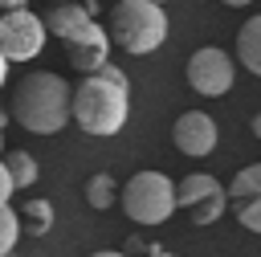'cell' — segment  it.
I'll use <instances>...</instances> for the list:
<instances>
[{"label": "cell", "instance_id": "6da1fadb", "mask_svg": "<svg viewBox=\"0 0 261 257\" xmlns=\"http://www.w3.org/2000/svg\"><path fill=\"white\" fill-rule=\"evenodd\" d=\"M8 114L33 135H57L73 118V90L65 86V78L49 69H33L29 78H20Z\"/></svg>", "mask_w": 261, "mask_h": 257}, {"label": "cell", "instance_id": "7a4b0ae2", "mask_svg": "<svg viewBox=\"0 0 261 257\" xmlns=\"http://www.w3.org/2000/svg\"><path fill=\"white\" fill-rule=\"evenodd\" d=\"M126 114H130V82L126 78L86 73V82L73 90V122L86 135L110 139L126 126Z\"/></svg>", "mask_w": 261, "mask_h": 257}, {"label": "cell", "instance_id": "3957f363", "mask_svg": "<svg viewBox=\"0 0 261 257\" xmlns=\"http://www.w3.org/2000/svg\"><path fill=\"white\" fill-rule=\"evenodd\" d=\"M110 41L135 57L155 53L167 41V12L155 0H118L110 8Z\"/></svg>", "mask_w": 261, "mask_h": 257}, {"label": "cell", "instance_id": "277c9868", "mask_svg": "<svg viewBox=\"0 0 261 257\" xmlns=\"http://www.w3.org/2000/svg\"><path fill=\"white\" fill-rule=\"evenodd\" d=\"M118 204L126 212V220L135 224H163L179 200H175V179H167L163 171H135L122 192H118Z\"/></svg>", "mask_w": 261, "mask_h": 257}, {"label": "cell", "instance_id": "5b68a950", "mask_svg": "<svg viewBox=\"0 0 261 257\" xmlns=\"http://www.w3.org/2000/svg\"><path fill=\"white\" fill-rule=\"evenodd\" d=\"M45 41H49L45 16H37L29 8L0 12V49H4L8 61H33V57H41Z\"/></svg>", "mask_w": 261, "mask_h": 257}, {"label": "cell", "instance_id": "8992f818", "mask_svg": "<svg viewBox=\"0 0 261 257\" xmlns=\"http://www.w3.org/2000/svg\"><path fill=\"white\" fill-rule=\"evenodd\" d=\"M232 82H237V61H232L224 49L204 45V49H196V53L188 57V86H192L196 94L220 98V94L232 90Z\"/></svg>", "mask_w": 261, "mask_h": 257}, {"label": "cell", "instance_id": "52a82bcc", "mask_svg": "<svg viewBox=\"0 0 261 257\" xmlns=\"http://www.w3.org/2000/svg\"><path fill=\"white\" fill-rule=\"evenodd\" d=\"M216 139H220V131H216L212 114H204V110H184V114L175 118V126H171V143H175L184 155H192V159L212 155V151H216Z\"/></svg>", "mask_w": 261, "mask_h": 257}, {"label": "cell", "instance_id": "ba28073f", "mask_svg": "<svg viewBox=\"0 0 261 257\" xmlns=\"http://www.w3.org/2000/svg\"><path fill=\"white\" fill-rule=\"evenodd\" d=\"M110 29H102L98 20H90L73 41H65V53H69V65L73 69H82V73H94L98 65H106V57H110Z\"/></svg>", "mask_w": 261, "mask_h": 257}, {"label": "cell", "instance_id": "9c48e42d", "mask_svg": "<svg viewBox=\"0 0 261 257\" xmlns=\"http://www.w3.org/2000/svg\"><path fill=\"white\" fill-rule=\"evenodd\" d=\"M90 20H94V0H65V4H53V12L45 16L49 33L61 41H73Z\"/></svg>", "mask_w": 261, "mask_h": 257}, {"label": "cell", "instance_id": "30bf717a", "mask_svg": "<svg viewBox=\"0 0 261 257\" xmlns=\"http://www.w3.org/2000/svg\"><path fill=\"white\" fill-rule=\"evenodd\" d=\"M237 61H241L249 73L261 78V12L249 16V20L241 24V33H237Z\"/></svg>", "mask_w": 261, "mask_h": 257}, {"label": "cell", "instance_id": "8fae6325", "mask_svg": "<svg viewBox=\"0 0 261 257\" xmlns=\"http://www.w3.org/2000/svg\"><path fill=\"white\" fill-rule=\"evenodd\" d=\"M212 192H220V184H216V175H208V171H192V175H184V179L175 184L179 208H192V204H200V200L212 196Z\"/></svg>", "mask_w": 261, "mask_h": 257}, {"label": "cell", "instance_id": "7c38bea8", "mask_svg": "<svg viewBox=\"0 0 261 257\" xmlns=\"http://www.w3.org/2000/svg\"><path fill=\"white\" fill-rule=\"evenodd\" d=\"M118 192H122V188L114 184V175H110V171H98V175H90V184H86V204L102 212V208H110V204L118 200Z\"/></svg>", "mask_w": 261, "mask_h": 257}, {"label": "cell", "instance_id": "4fadbf2b", "mask_svg": "<svg viewBox=\"0 0 261 257\" xmlns=\"http://www.w3.org/2000/svg\"><path fill=\"white\" fill-rule=\"evenodd\" d=\"M20 220L29 224V233H33V237H45V233L53 228V204H49V200H41V196H33V200H24V204H20Z\"/></svg>", "mask_w": 261, "mask_h": 257}, {"label": "cell", "instance_id": "5bb4252c", "mask_svg": "<svg viewBox=\"0 0 261 257\" xmlns=\"http://www.w3.org/2000/svg\"><path fill=\"white\" fill-rule=\"evenodd\" d=\"M4 163H8V175H12L16 192H20V188H33V184H37V175H41V167H37V159H33L29 151H8V155H4Z\"/></svg>", "mask_w": 261, "mask_h": 257}, {"label": "cell", "instance_id": "9a60e30c", "mask_svg": "<svg viewBox=\"0 0 261 257\" xmlns=\"http://www.w3.org/2000/svg\"><path fill=\"white\" fill-rule=\"evenodd\" d=\"M253 196H261V163L241 167L237 179L228 184V200H232V204H245V200H253Z\"/></svg>", "mask_w": 261, "mask_h": 257}, {"label": "cell", "instance_id": "2e32d148", "mask_svg": "<svg viewBox=\"0 0 261 257\" xmlns=\"http://www.w3.org/2000/svg\"><path fill=\"white\" fill-rule=\"evenodd\" d=\"M228 208V192L220 188V192H212V196H204L200 204H192L188 212H192V224L196 228H204V224H212V220H220V212Z\"/></svg>", "mask_w": 261, "mask_h": 257}, {"label": "cell", "instance_id": "e0dca14e", "mask_svg": "<svg viewBox=\"0 0 261 257\" xmlns=\"http://www.w3.org/2000/svg\"><path fill=\"white\" fill-rule=\"evenodd\" d=\"M16 237H20V212H12L4 204L0 208V257H8L16 249Z\"/></svg>", "mask_w": 261, "mask_h": 257}, {"label": "cell", "instance_id": "ac0fdd59", "mask_svg": "<svg viewBox=\"0 0 261 257\" xmlns=\"http://www.w3.org/2000/svg\"><path fill=\"white\" fill-rule=\"evenodd\" d=\"M237 220H241L249 233H261V196H253V200L237 204Z\"/></svg>", "mask_w": 261, "mask_h": 257}, {"label": "cell", "instance_id": "d6986e66", "mask_svg": "<svg viewBox=\"0 0 261 257\" xmlns=\"http://www.w3.org/2000/svg\"><path fill=\"white\" fill-rule=\"evenodd\" d=\"M12 192H16V184H12V175H8V163L0 159V208L12 200Z\"/></svg>", "mask_w": 261, "mask_h": 257}, {"label": "cell", "instance_id": "ffe728a7", "mask_svg": "<svg viewBox=\"0 0 261 257\" xmlns=\"http://www.w3.org/2000/svg\"><path fill=\"white\" fill-rule=\"evenodd\" d=\"M126 253H151V245H147L143 237H130V241H126Z\"/></svg>", "mask_w": 261, "mask_h": 257}, {"label": "cell", "instance_id": "44dd1931", "mask_svg": "<svg viewBox=\"0 0 261 257\" xmlns=\"http://www.w3.org/2000/svg\"><path fill=\"white\" fill-rule=\"evenodd\" d=\"M8 65H12V61H8V57H4V49H0V86L8 82Z\"/></svg>", "mask_w": 261, "mask_h": 257}, {"label": "cell", "instance_id": "7402d4cb", "mask_svg": "<svg viewBox=\"0 0 261 257\" xmlns=\"http://www.w3.org/2000/svg\"><path fill=\"white\" fill-rule=\"evenodd\" d=\"M29 0H0V12H8V8H24Z\"/></svg>", "mask_w": 261, "mask_h": 257}, {"label": "cell", "instance_id": "603a6c76", "mask_svg": "<svg viewBox=\"0 0 261 257\" xmlns=\"http://www.w3.org/2000/svg\"><path fill=\"white\" fill-rule=\"evenodd\" d=\"M90 257H130V253H118V249H98V253H90Z\"/></svg>", "mask_w": 261, "mask_h": 257}, {"label": "cell", "instance_id": "cb8c5ba5", "mask_svg": "<svg viewBox=\"0 0 261 257\" xmlns=\"http://www.w3.org/2000/svg\"><path fill=\"white\" fill-rule=\"evenodd\" d=\"M147 257H179V253H163V249H155V245H151V253H147Z\"/></svg>", "mask_w": 261, "mask_h": 257}, {"label": "cell", "instance_id": "d4e9b609", "mask_svg": "<svg viewBox=\"0 0 261 257\" xmlns=\"http://www.w3.org/2000/svg\"><path fill=\"white\" fill-rule=\"evenodd\" d=\"M220 4H228V8H245L249 0H220Z\"/></svg>", "mask_w": 261, "mask_h": 257}, {"label": "cell", "instance_id": "484cf974", "mask_svg": "<svg viewBox=\"0 0 261 257\" xmlns=\"http://www.w3.org/2000/svg\"><path fill=\"white\" fill-rule=\"evenodd\" d=\"M253 135H257V139H261V114H257V118H253Z\"/></svg>", "mask_w": 261, "mask_h": 257}, {"label": "cell", "instance_id": "4316f807", "mask_svg": "<svg viewBox=\"0 0 261 257\" xmlns=\"http://www.w3.org/2000/svg\"><path fill=\"white\" fill-rule=\"evenodd\" d=\"M4 126H8V114H4V110H0V131H4Z\"/></svg>", "mask_w": 261, "mask_h": 257}, {"label": "cell", "instance_id": "83f0119b", "mask_svg": "<svg viewBox=\"0 0 261 257\" xmlns=\"http://www.w3.org/2000/svg\"><path fill=\"white\" fill-rule=\"evenodd\" d=\"M0 143H4V131H0Z\"/></svg>", "mask_w": 261, "mask_h": 257}, {"label": "cell", "instance_id": "f1b7e54d", "mask_svg": "<svg viewBox=\"0 0 261 257\" xmlns=\"http://www.w3.org/2000/svg\"><path fill=\"white\" fill-rule=\"evenodd\" d=\"M155 4H167V0H155Z\"/></svg>", "mask_w": 261, "mask_h": 257}, {"label": "cell", "instance_id": "f546056e", "mask_svg": "<svg viewBox=\"0 0 261 257\" xmlns=\"http://www.w3.org/2000/svg\"><path fill=\"white\" fill-rule=\"evenodd\" d=\"M53 4H65V0H53Z\"/></svg>", "mask_w": 261, "mask_h": 257}, {"label": "cell", "instance_id": "4dcf8cb0", "mask_svg": "<svg viewBox=\"0 0 261 257\" xmlns=\"http://www.w3.org/2000/svg\"><path fill=\"white\" fill-rule=\"evenodd\" d=\"M94 4H98V0H94Z\"/></svg>", "mask_w": 261, "mask_h": 257}]
</instances>
